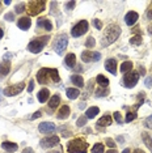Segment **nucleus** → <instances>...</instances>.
<instances>
[{"mask_svg": "<svg viewBox=\"0 0 152 153\" xmlns=\"http://www.w3.org/2000/svg\"><path fill=\"white\" fill-rule=\"evenodd\" d=\"M121 36V27L119 25H115V24H112L106 27V30L104 32V36H102V42L101 45L104 47L109 46L112 45L113 42H115L117 38Z\"/></svg>", "mask_w": 152, "mask_h": 153, "instance_id": "nucleus-1", "label": "nucleus"}, {"mask_svg": "<svg viewBox=\"0 0 152 153\" xmlns=\"http://www.w3.org/2000/svg\"><path fill=\"white\" fill-rule=\"evenodd\" d=\"M88 144L83 141L81 139H74L67 144V152L68 153H87Z\"/></svg>", "mask_w": 152, "mask_h": 153, "instance_id": "nucleus-2", "label": "nucleus"}, {"mask_svg": "<svg viewBox=\"0 0 152 153\" xmlns=\"http://www.w3.org/2000/svg\"><path fill=\"white\" fill-rule=\"evenodd\" d=\"M49 39H50L49 36H46V37H45V36L43 37H38V38L33 39L32 42L28 45V50H29L30 53H33V54L41 53V51H42V48L46 46L47 42H49Z\"/></svg>", "mask_w": 152, "mask_h": 153, "instance_id": "nucleus-3", "label": "nucleus"}, {"mask_svg": "<svg viewBox=\"0 0 152 153\" xmlns=\"http://www.w3.org/2000/svg\"><path fill=\"white\" fill-rule=\"evenodd\" d=\"M46 7V1L43 0H34V1H29L28 4V12L30 16H37L45 9Z\"/></svg>", "mask_w": 152, "mask_h": 153, "instance_id": "nucleus-4", "label": "nucleus"}, {"mask_svg": "<svg viewBox=\"0 0 152 153\" xmlns=\"http://www.w3.org/2000/svg\"><path fill=\"white\" fill-rule=\"evenodd\" d=\"M88 27H89V24H88L87 20H81V21H79L74 27H72V30H71V36H72V37H75V38L81 37L83 34L87 33Z\"/></svg>", "mask_w": 152, "mask_h": 153, "instance_id": "nucleus-5", "label": "nucleus"}, {"mask_svg": "<svg viewBox=\"0 0 152 153\" xmlns=\"http://www.w3.org/2000/svg\"><path fill=\"white\" fill-rule=\"evenodd\" d=\"M67 45H68V37L66 36V34H59V36L57 37V39H55L54 50L57 51L58 55H62L63 51L66 50V47H67Z\"/></svg>", "mask_w": 152, "mask_h": 153, "instance_id": "nucleus-6", "label": "nucleus"}, {"mask_svg": "<svg viewBox=\"0 0 152 153\" xmlns=\"http://www.w3.org/2000/svg\"><path fill=\"white\" fill-rule=\"evenodd\" d=\"M139 72H135V71H130L127 72L125 75V77H123V85L126 86V88H134V86L136 85L138 80H139Z\"/></svg>", "mask_w": 152, "mask_h": 153, "instance_id": "nucleus-7", "label": "nucleus"}, {"mask_svg": "<svg viewBox=\"0 0 152 153\" xmlns=\"http://www.w3.org/2000/svg\"><path fill=\"white\" fill-rule=\"evenodd\" d=\"M24 88H25V84H24V82H19V84H16V85L5 88L3 93H4V96H7V97H13V96H17L19 93H21Z\"/></svg>", "mask_w": 152, "mask_h": 153, "instance_id": "nucleus-8", "label": "nucleus"}, {"mask_svg": "<svg viewBox=\"0 0 152 153\" xmlns=\"http://www.w3.org/2000/svg\"><path fill=\"white\" fill-rule=\"evenodd\" d=\"M51 80V68H41L37 74V81L41 84H47Z\"/></svg>", "mask_w": 152, "mask_h": 153, "instance_id": "nucleus-9", "label": "nucleus"}, {"mask_svg": "<svg viewBox=\"0 0 152 153\" xmlns=\"http://www.w3.org/2000/svg\"><path fill=\"white\" fill-rule=\"evenodd\" d=\"M41 147L42 148H53L57 144H59V137L58 136H47L41 140Z\"/></svg>", "mask_w": 152, "mask_h": 153, "instance_id": "nucleus-10", "label": "nucleus"}, {"mask_svg": "<svg viewBox=\"0 0 152 153\" xmlns=\"http://www.w3.org/2000/svg\"><path fill=\"white\" fill-rule=\"evenodd\" d=\"M81 59L83 62H87V63H91V62H97L101 59V54L100 53H92V51H84L81 54Z\"/></svg>", "mask_w": 152, "mask_h": 153, "instance_id": "nucleus-11", "label": "nucleus"}, {"mask_svg": "<svg viewBox=\"0 0 152 153\" xmlns=\"http://www.w3.org/2000/svg\"><path fill=\"white\" fill-rule=\"evenodd\" d=\"M38 130H39V132H42V134H51V132H54L57 130V127L51 122H42L38 126Z\"/></svg>", "mask_w": 152, "mask_h": 153, "instance_id": "nucleus-12", "label": "nucleus"}, {"mask_svg": "<svg viewBox=\"0 0 152 153\" xmlns=\"http://www.w3.org/2000/svg\"><path fill=\"white\" fill-rule=\"evenodd\" d=\"M37 26L38 27H42V29L47 30V32L53 30V24H51V21H50L49 19H45V17H41V19H38Z\"/></svg>", "mask_w": 152, "mask_h": 153, "instance_id": "nucleus-13", "label": "nucleus"}, {"mask_svg": "<svg viewBox=\"0 0 152 153\" xmlns=\"http://www.w3.org/2000/svg\"><path fill=\"white\" fill-rule=\"evenodd\" d=\"M138 19H139V15H138L136 12L131 11V12H129V13H127V15L125 16V22H126L129 26H131V25H134V24L138 21Z\"/></svg>", "mask_w": 152, "mask_h": 153, "instance_id": "nucleus-14", "label": "nucleus"}, {"mask_svg": "<svg viewBox=\"0 0 152 153\" xmlns=\"http://www.w3.org/2000/svg\"><path fill=\"white\" fill-rule=\"evenodd\" d=\"M105 68L108 69L112 75H117V60L115 59H108L105 62Z\"/></svg>", "mask_w": 152, "mask_h": 153, "instance_id": "nucleus-15", "label": "nucleus"}, {"mask_svg": "<svg viewBox=\"0 0 152 153\" xmlns=\"http://www.w3.org/2000/svg\"><path fill=\"white\" fill-rule=\"evenodd\" d=\"M17 26L21 30H28L30 26H32V21H30L29 17H21V19L17 21Z\"/></svg>", "mask_w": 152, "mask_h": 153, "instance_id": "nucleus-16", "label": "nucleus"}, {"mask_svg": "<svg viewBox=\"0 0 152 153\" xmlns=\"http://www.w3.org/2000/svg\"><path fill=\"white\" fill-rule=\"evenodd\" d=\"M70 113H71L70 106L64 105V106H62V107H60V110H59V111H58L57 118H58V119H67V118L70 117Z\"/></svg>", "mask_w": 152, "mask_h": 153, "instance_id": "nucleus-17", "label": "nucleus"}, {"mask_svg": "<svg viewBox=\"0 0 152 153\" xmlns=\"http://www.w3.org/2000/svg\"><path fill=\"white\" fill-rule=\"evenodd\" d=\"M64 65L67 68H74L76 65V55L75 54H68L64 58Z\"/></svg>", "mask_w": 152, "mask_h": 153, "instance_id": "nucleus-18", "label": "nucleus"}, {"mask_svg": "<svg viewBox=\"0 0 152 153\" xmlns=\"http://www.w3.org/2000/svg\"><path fill=\"white\" fill-rule=\"evenodd\" d=\"M11 71V62L4 60L0 63V76H7Z\"/></svg>", "mask_w": 152, "mask_h": 153, "instance_id": "nucleus-19", "label": "nucleus"}, {"mask_svg": "<svg viewBox=\"0 0 152 153\" xmlns=\"http://www.w3.org/2000/svg\"><path fill=\"white\" fill-rule=\"evenodd\" d=\"M1 148L4 149V151H7V152H16V151H17V148H19V145H17L16 143H11V141H3Z\"/></svg>", "mask_w": 152, "mask_h": 153, "instance_id": "nucleus-20", "label": "nucleus"}, {"mask_svg": "<svg viewBox=\"0 0 152 153\" xmlns=\"http://www.w3.org/2000/svg\"><path fill=\"white\" fill-rule=\"evenodd\" d=\"M49 97H50V92H49V89H47V88L41 89L39 93H38V101H39V102H42V103L46 102V101L49 100Z\"/></svg>", "mask_w": 152, "mask_h": 153, "instance_id": "nucleus-21", "label": "nucleus"}, {"mask_svg": "<svg viewBox=\"0 0 152 153\" xmlns=\"http://www.w3.org/2000/svg\"><path fill=\"white\" fill-rule=\"evenodd\" d=\"M66 94L70 100H76L79 96H80V92H79L76 88H67L66 89Z\"/></svg>", "mask_w": 152, "mask_h": 153, "instance_id": "nucleus-22", "label": "nucleus"}, {"mask_svg": "<svg viewBox=\"0 0 152 153\" xmlns=\"http://www.w3.org/2000/svg\"><path fill=\"white\" fill-rule=\"evenodd\" d=\"M98 113H100L98 107L97 106H92V107H89V109L85 111V117H87V119H92V118H95Z\"/></svg>", "mask_w": 152, "mask_h": 153, "instance_id": "nucleus-23", "label": "nucleus"}, {"mask_svg": "<svg viewBox=\"0 0 152 153\" xmlns=\"http://www.w3.org/2000/svg\"><path fill=\"white\" fill-rule=\"evenodd\" d=\"M71 81H72V84H75L77 88L84 86V79H83L80 75H72L71 76Z\"/></svg>", "mask_w": 152, "mask_h": 153, "instance_id": "nucleus-24", "label": "nucleus"}, {"mask_svg": "<svg viewBox=\"0 0 152 153\" xmlns=\"http://www.w3.org/2000/svg\"><path fill=\"white\" fill-rule=\"evenodd\" d=\"M112 117H109V115H104L102 118H100V119L97 120V124L98 126H101V127H106V126H110L112 124Z\"/></svg>", "mask_w": 152, "mask_h": 153, "instance_id": "nucleus-25", "label": "nucleus"}, {"mask_svg": "<svg viewBox=\"0 0 152 153\" xmlns=\"http://www.w3.org/2000/svg\"><path fill=\"white\" fill-rule=\"evenodd\" d=\"M121 72L122 74H127V72H130L131 69H133V62H129V60H126V62H123L122 64H121Z\"/></svg>", "mask_w": 152, "mask_h": 153, "instance_id": "nucleus-26", "label": "nucleus"}, {"mask_svg": "<svg viewBox=\"0 0 152 153\" xmlns=\"http://www.w3.org/2000/svg\"><path fill=\"white\" fill-rule=\"evenodd\" d=\"M96 81H97V84L100 85V86H102V88H106V86L109 85V80L105 77L104 75H98L97 76V79H96Z\"/></svg>", "mask_w": 152, "mask_h": 153, "instance_id": "nucleus-27", "label": "nucleus"}, {"mask_svg": "<svg viewBox=\"0 0 152 153\" xmlns=\"http://www.w3.org/2000/svg\"><path fill=\"white\" fill-rule=\"evenodd\" d=\"M60 103V97L59 96H53L49 101V106L50 109H55V107H58Z\"/></svg>", "mask_w": 152, "mask_h": 153, "instance_id": "nucleus-28", "label": "nucleus"}, {"mask_svg": "<svg viewBox=\"0 0 152 153\" xmlns=\"http://www.w3.org/2000/svg\"><path fill=\"white\" fill-rule=\"evenodd\" d=\"M142 139H143V141H144V144H146V147L150 148L151 151H152V137L147 134V132H143V134H142Z\"/></svg>", "mask_w": 152, "mask_h": 153, "instance_id": "nucleus-29", "label": "nucleus"}, {"mask_svg": "<svg viewBox=\"0 0 152 153\" xmlns=\"http://www.w3.org/2000/svg\"><path fill=\"white\" fill-rule=\"evenodd\" d=\"M92 153H104V144L101 143L95 144V147L92 148Z\"/></svg>", "mask_w": 152, "mask_h": 153, "instance_id": "nucleus-30", "label": "nucleus"}, {"mask_svg": "<svg viewBox=\"0 0 152 153\" xmlns=\"http://www.w3.org/2000/svg\"><path fill=\"white\" fill-rule=\"evenodd\" d=\"M130 43H131V45H134V46L142 45V37H140V36H135V37H133V38L130 39Z\"/></svg>", "mask_w": 152, "mask_h": 153, "instance_id": "nucleus-31", "label": "nucleus"}, {"mask_svg": "<svg viewBox=\"0 0 152 153\" xmlns=\"http://www.w3.org/2000/svg\"><path fill=\"white\" fill-rule=\"evenodd\" d=\"M76 124H77L79 127H83V126H85L87 124V117L85 115H83V117H80L77 120H76Z\"/></svg>", "mask_w": 152, "mask_h": 153, "instance_id": "nucleus-32", "label": "nucleus"}, {"mask_svg": "<svg viewBox=\"0 0 152 153\" xmlns=\"http://www.w3.org/2000/svg\"><path fill=\"white\" fill-rule=\"evenodd\" d=\"M96 45V41H95V38L93 37H89L87 41H85V47L87 48H91V47H93Z\"/></svg>", "mask_w": 152, "mask_h": 153, "instance_id": "nucleus-33", "label": "nucleus"}, {"mask_svg": "<svg viewBox=\"0 0 152 153\" xmlns=\"http://www.w3.org/2000/svg\"><path fill=\"white\" fill-rule=\"evenodd\" d=\"M108 93H109V90H106V89H97L96 90V97H105V96H108Z\"/></svg>", "mask_w": 152, "mask_h": 153, "instance_id": "nucleus-34", "label": "nucleus"}, {"mask_svg": "<svg viewBox=\"0 0 152 153\" xmlns=\"http://www.w3.org/2000/svg\"><path fill=\"white\" fill-rule=\"evenodd\" d=\"M134 119H136V114L135 113H131L130 111V113L126 114V122L127 123H129V122H133Z\"/></svg>", "mask_w": 152, "mask_h": 153, "instance_id": "nucleus-35", "label": "nucleus"}, {"mask_svg": "<svg viewBox=\"0 0 152 153\" xmlns=\"http://www.w3.org/2000/svg\"><path fill=\"white\" fill-rule=\"evenodd\" d=\"M24 11H25V4L24 3H19L16 5V13H22Z\"/></svg>", "mask_w": 152, "mask_h": 153, "instance_id": "nucleus-36", "label": "nucleus"}, {"mask_svg": "<svg viewBox=\"0 0 152 153\" xmlns=\"http://www.w3.org/2000/svg\"><path fill=\"white\" fill-rule=\"evenodd\" d=\"M4 20H7V21H13V20H15V13L13 12L7 13V15L4 16Z\"/></svg>", "mask_w": 152, "mask_h": 153, "instance_id": "nucleus-37", "label": "nucleus"}, {"mask_svg": "<svg viewBox=\"0 0 152 153\" xmlns=\"http://www.w3.org/2000/svg\"><path fill=\"white\" fill-rule=\"evenodd\" d=\"M93 26H95L96 27V29H102V22L101 21H100V20H97V19H96V20H93Z\"/></svg>", "mask_w": 152, "mask_h": 153, "instance_id": "nucleus-38", "label": "nucleus"}, {"mask_svg": "<svg viewBox=\"0 0 152 153\" xmlns=\"http://www.w3.org/2000/svg\"><path fill=\"white\" fill-rule=\"evenodd\" d=\"M76 5L75 1H67L66 3V9H68V11H71V9H74V7Z\"/></svg>", "mask_w": 152, "mask_h": 153, "instance_id": "nucleus-39", "label": "nucleus"}, {"mask_svg": "<svg viewBox=\"0 0 152 153\" xmlns=\"http://www.w3.org/2000/svg\"><path fill=\"white\" fill-rule=\"evenodd\" d=\"M114 119L118 122L119 124L123 122V120H122V117H121V113H118V111H117V113H114Z\"/></svg>", "mask_w": 152, "mask_h": 153, "instance_id": "nucleus-40", "label": "nucleus"}, {"mask_svg": "<svg viewBox=\"0 0 152 153\" xmlns=\"http://www.w3.org/2000/svg\"><path fill=\"white\" fill-rule=\"evenodd\" d=\"M144 126H146V127H150V128H152V115H151L150 118H147L146 120H144Z\"/></svg>", "mask_w": 152, "mask_h": 153, "instance_id": "nucleus-41", "label": "nucleus"}, {"mask_svg": "<svg viewBox=\"0 0 152 153\" xmlns=\"http://www.w3.org/2000/svg\"><path fill=\"white\" fill-rule=\"evenodd\" d=\"M106 144H108V147H110V148L115 147V143H114L113 139H106Z\"/></svg>", "mask_w": 152, "mask_h": 153, "instance_id": "nucleus-42", "label": "nucleus"}, {"mask_svg": "<svg viewBox=\"0 0 152 153\" xmlns=\"http://www.w3.org/2000/svg\"><path fill=\"white\" fill-rule=\"evenodd\" d=\"M144 85H146L147 88L152 86V77H147V79H146V82H144Z\"/></svg>", "mask_w": 152, "mask_h": 153, "instance_id": "nucleus-43", "label": "nucleus"}, {"mask_svg": "<svg viewBox=\"0 0 152 153\" xmlns=\"http://www.w3.org/2000/svg\"><path fill=\"white\" fill-rule=\"evenodd\" d=\"M34 89V80H32V81L29 82V86H28V92H33Z\"/></svg>", "mask_w": 152, "mask_h": 153, "instance_id": "nucleus-44", "label": "nucleus"}, {"mask_svg": "<svg viewBox=\"0 0 152 153\" xmlns=\"http://www.w3.org/2000/svg\"><path fill=\"white\" fill-rule=\"evenodd\" d=\"M42 114H41V111H37V113H34L32 115V119H37V118H39Z\"/></svg>", "mask_w": 152, "mask_h": 153, "instance_id": "nucleus-45", "label": "nucleus"}, {"mask_svg": "<svg viewBox=\"0 0 152 153\" xmlns=\"http://www.w3.org/2000/svg\"><path fill=\"white\" fill-rule=\"evenodd\" d=\"M22 153H34V151H33L32 148H25V149L22 151Z\"/></svg>", "mask_w": 152, "mask_h": 153, "instance_id": "nucleus-46", "label": "nucleus"}, {"mask_svg": "<svg viewBox=\"0 0 152 153\" xmlns=\"http://www.w3.org/2000/svg\"><path fill=\"white\" fill-rule=\"evenodd\" d=\"M147 17H148V19H150V20H152V8H151L150 11L147 12Z\"/></svg>", "mask_w": 152, "mask_h": 153, "instance_id": "nucleus-47", "label": "nucleus"}, {"mask_svg": "<svg viewBox=\"0 0 152 153\" xmlns=\"http://www.w3.org/2000/svg\"><path fill=\"white\" fill-rule=\"evenodd\" d=\"M134 153H146V152L142 151V149H135V151H134Z\"/></svg>", "mask_w": 152, "mask_h": 153, "instance_id": "nucleus-48", "label": "nucleus"}, {"mask_svg": "<svg viewBox=\"0 0 152 153\" xmlns=\"http://www.w3.org/2000/svg\"><path fill=\"white\" fill-rule=\"evenodd\" d=\"M3 36H4V30L0 27V38H3Z\"/></svg>", "mask_w": 152, "mask_h": 153, "instance_id": "nucleus-49", "label": "nucleus"}, {"mask_svg": "<svg viewBox=\"0 0 152 153\" xmlns=\"http://www.w3.org/2000/svg\"><path fill=\"white\" fill-rule=\"evenodd\" d=\"M108 153H118L115 151V149H110V151H108Z\"/></svg>", "mask_w": 152, "mask_h": 153, "instance_id": "nucleus-50", "label": "nucleus"}, {"mask_svg": "<svg viewBox=\"0 0 152 153\" xmlns=\"http://www.w3.org/2000/svg\"><path fill=\"white\" fill-rule=\"evenodd\" d=\"M122 153H130V149L129 148H126V149H123V152Z\"/></svg>", "mask_w": 152, "mask_h": 153, "instance_id": "nucleus-51", "label": "nucleus"}, {"mask_svg": "<svg viewBox=\"0 0 152 153\" xmlns=\"http://www.w3.org/2000/svg\"><path fill=\"white\" fill-rule=\"evenodd\" d=\"M148 33L152 34V25H151V26H148Z\"/></svg>", "mask_w": 152, "mask_h": 153, "instance_id": "nucleus-52", "label": "nucleus"}, {"mask_svg": "<svg viewBox=\"0 0 152 153\" xmlns=\"http://www.w3.org/2000/svg\"><path fill=\"white\" fill-rule=\"evenodd\" d=\"M4 4H5V5H9V4H11V1H9V0H5Z\"/></svg>", "mask_w": 152, "mask_h": 153, "instance_id": "nucleus-53", "label": "nucleus"}, {"mask_svg": "<svg viewBox=\"0 0 152 153\" xmlns=\"http://www.w3.org/2000/svg\"><path fill=\"white\" fill-rule=\"evenodd\" d=\"M118 141H119V143H123V137L119 136V137H118Z\"/></svg>", "mask_w": 152, "mask_h": 153, "instance_id": "nucleus-54", "label": "nucleus"}, {"mask_svg": "<svg viewBox=\"0 0 152 153\" xmlns=\"http://www.w3.org/2000/svg\"><path fill=\"white\" fill-rule=\"evenodd\" d=\"M3 94V93H1V90H0V96H1ZM0 101H1V97H0Z\"/></svg>", "mask_w": 152, "mask_h": 153, "instance_id": "nucleus-55", "label": "nucleus"}, {"mask_svg": "<svg viewBox=\"0 0 152 153\" xmlns=\"http://www.w3.org/2000/svg\"><path fill=\"white\" fill-rule=\"evenodd\" d=\"M0 11H1V1H0Z\"/></svg>", "mask_w": 152, "mask_h": 153, "instance_id": "nucleus-56", "label": "nucleus"}, {"mask_svg": "<svg viewBox=\"0 0 152 153\" xmlns=\"http://www.w3.org/2000/svg\"><path fill=\"white\" fill-rule=\"evenodd\" d=\"M50 153H59V152H50Z\"/></svg>", "mask_w": 152, "mask_h": 153, "instance_id": "nucleus-57", "label": "nucleus"}]
</instances>
